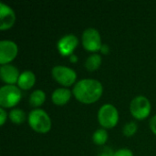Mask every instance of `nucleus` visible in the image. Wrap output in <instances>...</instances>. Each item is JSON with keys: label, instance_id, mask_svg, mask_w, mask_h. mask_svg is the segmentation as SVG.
Returning <instances> with one entry per match:
<instances>
[{"label": "nucleus", "instance_id": "nucleus-1", "mask_svg": "<svg viewBox=\"0 0 156 156\" xmlns=\"http://www.w3.org/2000/svg\"><path fill=\"white\" fill-rule=\"evenodd\" d=\"M102 92V84L93 79H83L77 82L73 88L75 98L84 104H91L97 101L101 97Z\"/></svg>", "mask_w": 156, "mask_h": 156}, {"label": "nucleus", "instance_id": "nucleus-2", "mask_svg": "<svg viewBox=\"0 0 156 156\" xmlns=\"http://www.w3.org/2000/svg\"><path fill=\"white\" fill-rule=\"evenodd\" d=\"M29 126L37 133H47L51 129V120L48 113L43 110L37 109L29 112L28 115Z\"/></svg>", "mask_w": 156, "mask_h": 156}, {"label": "nucleus", "instance_id": "nucleus-3", "mask_svg": "<svg viewBox=\"0 0 156 156\" xmlns=\"http://www.w3.org/2000/svg\"><path fill=\"white\" fill-rule=\"evenodd\" d=\"M21 91L15 85H5L0 90V105L2 108H12L21 100Z\"/></svg>", "mask_w": 156, "mask_h": 156}, {"label": "nucleus", "instance_id": "nucleus-4", "mask_svg": "<svg viewBox=\"0 0 156 156\" xmlns=\"http://www.w3.org/2000/svg\"><path fill=\"white\" fill-rule=\"evenodd\" d=\"M98 120L100 124L104 128H113L119 121V112L112 104H104L98 112Z\"/></svg>", "mask_w": 156, "mask_h": 156}, {"label": "nucleus", "instance_id": "nucleus-5", "mask_svg": "<svg viewBox=\"0 0 156 156\" xmlns=\"http://www.w3.org/2000/svg\"><path fill=\"white\" fill-rule=\"evenodd\" d=\"M130 111L135 119L144 120L147 118L151 112V103L146 97L138 96L132 101L130 104Z\"/></svg>", "mask_w": 156, "mask_h": 156}, {"label": "nucleus", "instance_id": "nucleus-6", "mask_svg": "<svg viewBox=\"0 0 156 156\" xmlns=\"http://www.w3.org/2000/svg\"><path fill=\"white\" fill-rule=\"evenodd\" d=\"M52 76L57 82L66 87L71 86L77 79L75 70L65 66L54 67L52 69Z\"/></svg>", "mask_w": 156, "mask_h": 156}, {"label": "nucleus", "instance_id": "nucleus-7", "mask_svg": "<svg viewBox=\"0 0 156 156\" xmlns=\"http://www.w3.org/2000/svg\"><path fill=\"white\" fill-rule=\"evenodd\" d=\"M82 45L84 48L90 52H96L101 49L102 44L101 35L95 28H87L82 35Z\"/></svg>", "mask_w": 156, "mask_h": 156}, {"label": "nucleus", "instance_id": "nucleus-8", "mask_svg": "<svg viewBox=\"0 0 156 156\" xmlns=\"http://www.w3.org/2000/svg\"><path fill=\"white\" fill-rule=\"evenodd\" d=\"M17 46L11 40L0 41V63L2 65L8 64L17 55Z\"/></svg>", "mask_w": 156, "mask_h": 156}, {"label": "nucleus", "instance_id": "nucleus-9", "mask_svg": "<svg viewBox=\"0 0 156 156\" xmlns=\"http://www.w3.org/2000/svg\"><path fill=\"white\" fill-rule=\"evenodd\" d=\"M79 44V39L75 35L69 34L62 37L58 42V52L62 56H71Z\"/></svg>", "mask_w": 156, "mask_h": 156}, {"label": "nucleus", "instance_id": "nucleus-10", "mask_svg": "<svg viewBox=\"0 0 156 156\" xmlns=\"http://www.w3.org/2000/svg\"><path fill=\"white\" fill-rule=\"evenodd\" d=\"M16 21L14 10L4 3H0V29L5 30L13 27Z\"/></svg>", "mask_w": 156, "mask_h": 156}, {"label": "nucleus", "instance_id": "nucleus-11", "mask_svg": "<svg viewBox=\"0 0 156 156\" xmlns=\"http://www.w3.org/2000/svg\"><path fill=\"white\" fill-rule=\"evenodd\" d=\"M0 76L5 83H6L7 85H13L18 81L20 74L18 72V69L15 66L5 64L2 65L0 68Z\"/></svg>", "mask_w": 156, "mask_h": 156}, {"label": "nucleus", "instance_id": "nucleus-12", "mask_svg": "<svg viewBox=\"0 0 156 156\" xmlns=\"http://www.w3.org/2000/svg\"><path fill=\"white\" fill-rule=\"evenodd\" d=\"M71 98V91L66 88H59L52 93V101L54 104L62 106L69 102Z\"/></svg>", "mask_w": 156, "mask_h": 156}, {"label": "nucleus", "instance_id": "nucleus-13", "mask_svg": "<svg viewBox=\"0 0 156 156\" xmlns=\"http://www.w3.org/2000/svg\"><path fill=\"white\" fill-rule=\"evenodd\" d=\"M36 82V76L30 70H26L20 74L17 84L20 89L22 90H29L31 89Z\"/></svg>", "mask_w": 156, "mask_h": 156}, {"label": "nucleus", "instance_id": "nucleus-14", "mask_svg": "<svg viewBox=\"0 0 156 156\" xmlns=\"http://www.w3.org/2000/svg\"><path fill=\"white\" fill-rule=\"evenodd\" d=\"M46 100V94L41 90H37L33 91L29 98V103L33 107H38L41 106Z\"/></svg>", "mask_w": 156, "mask_h": 156}, {"label": "nucleus", "instance_id": "nucleus-15", "mask_svg": "<svg viewBox=\"0 0 156 156\" xmlns=\"http://www.w3.org/2000/svg\"><path fill=\"white\" fill-rule=\"evenodd\" d=\"M101 64V57L99 54H93L90 56L85 61V68L90 71H94L100 68Z\"/></svg>", "mask_w": 156, "mask_h": 156}, {"label": "nucleus", "instance_id": "nucleus-16", "mask_svg": "<svg viewBox=\"0 0 156 156\" xmlns=\"http://www.w3.org/2000/svg\"><path fill=\"white\" fill-rule=\"evenodd\" d=\"M9 119L15 124H21L26 120V114L20 109H14L9 113Z\"/></svg>", "mask_w": 156, "mask_h": 156}, {"label": "nucleus", "instance_id": "nucleus-17", "mask_svg": "<svg viewBox=\"0 0 156 156\" xmlns=\"http://www.w3.org/2000/svg\"><path fill=\"white\" fill-rule=\"evenodd\" d=\"M92 140L97 145H103L108 140V133L104 129H99L93 133Z\"/></svg>", "mask_w": 156, "mask_h": 156}, {"label": "nucleus", "instance_id": "nucleus-18", "mask_svg": "<svg viewBox=\"0 0 156 156\" xmlns=\"http://www.w3.org/2000/svg\"><path fill=\"white\" fill-rule=\"evenodd\" d=\"M137 129H138V126L134 122H128L123 127V134L127 137H131L137 132Z\"/></svg>", "mask_w": 156, "mask_h": 156}, {"label": "nucleus", "instance_id": "nucleus-19", "mask_svg": "<svg viewBox=\"0 0 156 156\" xmlns=\"http://www.w3.org/2000/svg\"><path fill=\"white\" fill-rule=\"evenodd\" d=\"M114 156H133V154L129 149H120L114 154Z\"/></svg>", "mask_w": 156, "mask_h": 156}, {"label": "nucleus", "instance_id": "nucleus-20", "mask_svg": "<svg viewBox=\"0 0 156 156\" xmlns=\"http://www.w3.org/2000/svg\"><path fill=\"white\" fill-rule=\"evenodd\" d=\"M114 154L115 153H113V151L112 149H110V148H104L99 156H114Z\"/></svg>", "mask_w": 156, "mask_h": 156}, {"label": "nucleus", "instance_id": "nucleus-21", "mask_svg": "<svg viewBox=\"0 0 156 156\" xmlns=\"http://www.w3.org/2000/svg\"><path fill=\"white\" fill-rule=\"evenodd\" d=\"M0 120H1V125L3 126L4 125V123H5V120H6V117H7V114H6V112H5V111L3 109V108H1L0 109Z\"/></svg>", "mask_w": 156, "mask_h": 156}, {"label": "nucleus", "instance_id": "nucleus-22", "mask_svg": "<svg viewBox=\"0 0 156 156\" xmlns=\"http://www.w3.org/2000/svg\"><path fill=\"white\" fill-rule=\"evenodd\" d=\"M150 128H151L152 132L156 135V115L154 116L150 121Z\"/></svg>", "mask_w": 156, "mask_h": 156}, {"label": "nucleus", "instance_id": "nucleus-23", "mask_svg": "<svg viewBox=\"0 0 156 156\" xmlns=\"http://www.w3.org/2000/svg\"><path fill=\"white\" fill-rule=\"evenodd\" d=\"M101 50L103 51V53H107V51H108V47L106 46V45H102V47H101Z\"/></svg>", "mask_w": 156, "mask_h": 156}, {"label": "nucleus", "instance_id": "nucleus-24", "mask_svg": "<svg viewBox=\"0 0 156 156\" xmlns=\"http://www.w3.org/2000/svg\"><path fill=\"white\" fill-rule=\"evenodd\" d=\"M70 61L71 62H76L77 61V57L75 55H71L70 56Z\"/></svg>", "mask_w": 156, "mask_h": 156}]
</instances>
